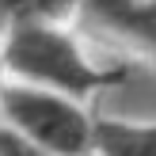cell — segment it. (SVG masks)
Instances as JSON below:
<instances>
[{
    "label": "cell",
    "instance_id": "cell-1",
    "mask_svg": "<svg viewBox=\"0 0 156 156\" xmlns=\"http://www.w3.org/2000/svg\"><path fill=\"white\" fill-rule=\"evenodd\" d=\"M4 118L19 137L30 145L53 152V156H84L95 149V129H91L88 114L53 88H12L4 91Z\"/></svg>",
    "mask_w": 156,
    "mask_h": 156
},
{
    "label": "cell",
    "instance_id": "cell-2",
    "mask_svg": "<svg viewBox=\"0 0 156 156\" xmlns=\"http://www.w3.org/2000/svg\"><path fill=\"white\" fill-rule=\"evenodd\" d=\"M8 65L34 88L53 91H91L99 73L88 65L80 46L46 23H19L8 38Z\"/></svg>",
    "mask_w": 156,
    "mask_h": 156
},
{
    "label": "cell",
    "instance_id": "cell-3",
    "mask_svg": "<svg viewBox=\"0 0 156 156\" xmlns=\"http://www.w3.org/2000/svg\"><path fill=\"white\" fill-rule=\"evenodd\" d=\"M88 30L156 57V0H88Z\"/></svg>",
    "mask_w": 156,
    "mask_h": 156
},
{
    "label": "cell",
    "instance_id": "cell-4",
    "mask_svg": "<svg viewBox=\"0 0 156 156\" xmlns=\"http://www.w3.org/2000/svg\"><path fill=\"white\" fill-rule=\"evenodd\" d=\"M99 156H156V118H107L95 126Z\"/></svg>",
    "mask_w": 156,
    "mask_h": 156
},
{
    "label": "cell",
    "instance_id": "cell-5",
    "mask_svg": "<svg viewBox=\"0 0 156 156\" xmlns=\"http://www.w3.org/2000/svg\"><path fill=\"white\" fill-rule=\"evenodd\" d=\"M0 156H53V152L30 145L27 137H19L15 129H0Z\"/></svg>",
    "mask_w": 156,
    "mask_h": 156
},
{
    "label": "cell",
    "instance_id": "cell-6",
    "mask_svg": "<svg viewBox=\"0 0 156 156\" xmlns=\"http://www.w3.org/2000/svg\"><path fill=\"white\" fill-rule=\"evenodd\" d=\"M88 0H27L23 4V12L27 15H65L73 12V8H84Z\"/></svg>",
    "mask_w": 156,
    "mask_h": 156
},
{
    "label": "cell",
    "instance_id": "cell-7",
    "mask_svg": "<svg viewBox=\"0 0 156 156\" xmlns=\"http://www.w3.org/2000/svg\"><path fill=\"white\" fill-rule=\"evenodd\" d=\"M0 111H4V88H0Z\"/></svg>",
    "mask_w": 156,
    "mask_h": 156
}]
</instances>
